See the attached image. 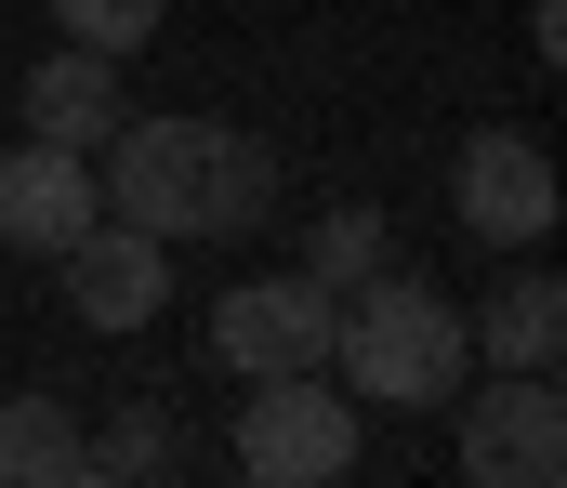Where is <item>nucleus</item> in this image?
I'll list each match as a JSON object with an SVG mask.
<instances>
[{
  "mask_svg": "<svg viewBox=\"0 0 567 488\" xmlns=\"http://www.w3.org/2000/svg\"><path fill=\"white\" fill-rule=\"evenodd\" d=\"M462 476L475 488H555L567 476V396L555 370H488V396L462 383Z\"/></svg>",
  "mask_w": 567,
  "mask_h": 488,
  "instance_id": "nucleus-4",
  "label": "nucleus"
},
{
  "mask_svg": "<svg viewBox=\"0 0 567 488\" xmlns=\"http://www.w3.org/2000/svg\"><path fill=\"white\" fill-rule=\"evenodd\" d=\"M93 185H106L120 225L172 238V251L185 238H251L278 211V146H251L225 120H120L93 146Z\"/></svg>",
  "mask_w": 567,
  "mask_h": 488,
  "instance_id": "nucleus-1",
  "label": "nucleus"
},
{
  "mask_svg": "<svg viewBox=\"0 0 567 488\" xmlns=\"http://www.w3.org/2000/svg\"><path fill=\"white\" fill-rule=\"evenodd\" d=\"M93 211H106V185H93L80 146H40V133L0 146V251H40V264H53Z\"/></svg>",
  "mask_w": 567,
  "mask_h": 488,
  "instance_id": "nucleus-8",
  "label": "nucleus"
},
{
  "mask_svg": "<svg viewBox=\"0 0 567 488\" xmlns=\"http://www.w3.org/2000/svg\"><path fill=\"white\" fill-rule=\"evenodd\" d=\"M528 53H542V66L567 53V0H528Z\"/></svg>",
  "mask_w": 567,
  "mask_h": 488,
  "instance_id": "nucleus-15",
  "label": "nucleus"
},
{
  "mask_svg": "<svg viewBox=\"0 0 567 488\" xmlns=\"http://www.w3.org/2000/svg\"><path fill=\"white\" fill-rule=\"evenodd\" d=\"M330 383L357 409H449L475 383V343H462V304L423 291V278H357L343 318H330Z\"/></svg>",
  "mask_w": 567,
  "mask_h": 488,
  "instance_id": "nucleus-2",
  "label": "nucleus"
},
{
  "mask_svg": "<svg viewBox=\"0 0 567 488\" xmlns=\"http://www.w3.org/2000/svg\"><path fill=\"white\" fill-rule=\"evenodd\" d=\"M330 318H343V291H317L303 264H290V278H238V291L212 304V356H225L238 383H265V370H330Z\"/></svg>",
  "mask_w": 567,
  "mask_h": 488,
  "instance_id": "nucleus-5",
  "label": "nucleus"
},
{
  "mask_svg": "<svg viewBox=\"0 0 567 488\" xmlns=\"http://www.w3.org/2000/svg\"><path fill=\"white\" fill-rule=\"evenodd\" d=\"M80 476H185V436H172V409H158V396H133V409H120V423H106V436H80Z\"/></svg>",
  "mask_w": 567,
  "mask_h": 488,
  "instance_id": "nucleus-12",
  "label": "nucleus"
},
{
  "mask_svg": "<svg viewBox=\"0 0 567 488\" xmlns=\"http://www.w3.org/2000/svg\"><path fill=\"white\" fill-rule=\"evenodd\" d=\"M357 449H370V409L330 370H265L251 409H238V476L251 488H330V476H357Z\"/></svg>",
  "mask_w": 567,
  "mask_h": 488,
  "instance_id": "nucleus-3",
  "label": "nucleus"
},
{
  "mask_svg": "<svg viewBox=\"0 0 567 488\" xmlns=\"http://www.w3.org/2000/svg\"><path fill=\"white\" fill-rule=\"evenodd\" d=\"M80 476V409L66 396H0V488H66Z\"/></svg>",
  "mask_w": 567,
  "mask_h": 488,
  "instance_id": "nucleus-11",
  "label": "nucleus"
},
{
  "mask_svg": "<svg viewBox=\"0 0 567 488\" xmlns=\"http://www.w3.org/2000/svg\"><path fill=\"white\" fill-rule=\"evenodd\" d=\"M158 13H172V0H53V40H80V53H145Z\"/></svg>",
  "mask_w": 567,
  "mask_h": 488,
  "instance_id": "nucleus-14",
  "label": "nucleus"
},
{
  "mask_svg": "<svg viewBox=\"0 0 567 488\" xmlns=\"http://www.w3.org/2000/svg\"><path fill=\"white\" fill-rule=\"evenodd\" d=\"M120 120H133V80H120V53H80V40H53V53L27 66V133H40V146H80V159H93Z\"/></svg>",
  "mask_w": 567,
  "mask_h": 488,
  "instance_id": "nucleus-9",
  "label": "nucleus"
},
{
  "mask_svg": "<svg viewBox=\"0 0 567 488\" xmlns=\"http://www.w3.org/2000/svg\"><path fill=\"white\" fill-rule=\"evenodd\" d=\"M449 211H462V238H488V251H542L555 211H567L542 133H475V146L449 159Z\"/></svg>",
  "mask_w": 567,
  "mask_h": 488,
  "instance_id": "nucleus-6",
  "label": "nucleus"
},
{
  "mask_svg": "<svg viewBox=\"0 0 567 488\" xmlns=\"http://www.w3.org/2000/svg\"><path fill=\"white\" fill-rule=\"evenodd\" d=\"M53 264H66V318L80 330H145L158 304H172V238H145V225H120V211H93Z\"/></svg>",
  "mask_w": 567,
  "mask_h": 488,
  "instance_id": "nucleus-7",
  "label": "nucleus"
},
{
  "mask_svg": "<svg viewBox=\"0 0 567 488\" xmlns=\"http://www.w3.org/2000/svg\"><path fill=\"white\" fill-rule=\"evenodd\" d=\"M383 264H396L383 211H317V238H303V278H317V291H357V278H383Z\"/></svg>",
  "mask_w": 567,
  "mask_h": 488,
  "instance_id": "nucleus-13",
  "label": "nucleus"
},
{
  "mask_svg": "<svg viewBox=\"0 0 567 488\" xmlns=\"http://www.w3.org/2000/svg\"><path fill=\"white\" fill-rule=\"evenodd\" d=\"M462 343H475L488 370H555V343H567V278H542V264L488 278V291L462 304Z\"/></svg>",
  "mask_w": 567,
  "mask_h": 488,
  "instance_id": "nucleus-10",
  "label": "nucleus"
}]
</instances>
